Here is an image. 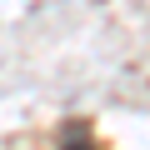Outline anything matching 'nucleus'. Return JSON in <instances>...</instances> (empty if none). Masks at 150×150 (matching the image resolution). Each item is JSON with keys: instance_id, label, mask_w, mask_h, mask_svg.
Returning <instances> with one entry per match:
<instances>
[{"instance_id": "obj_1", "label": "nucleus", "mask_w": 150, "mask_h": 150, "mask_svg": "<svg viewBox=\"0 0 150 150\" xmlns=\"http://www.w3.org/2000/svg\"><path fill=\"white\" fill-rule=\"evenodd\" d=\"M65 150H95V145H90V130H85V125H70V130H65Z\"/></svg>"}]
</instances>
